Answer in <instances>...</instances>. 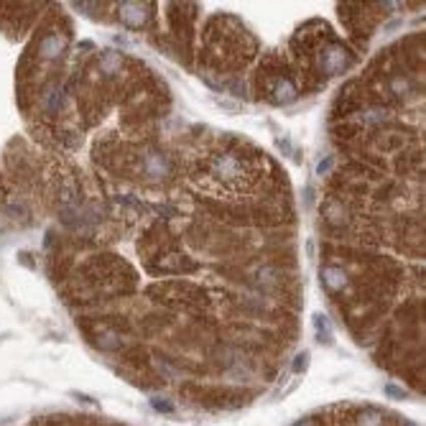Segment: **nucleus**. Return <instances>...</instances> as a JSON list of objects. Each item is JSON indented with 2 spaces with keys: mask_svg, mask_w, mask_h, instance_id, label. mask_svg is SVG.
<instances>
[{
  "mask_svg": "<svg viewBox=\"0 0 426 426\" xmlns=\"http://www.w3.org/2000/svg\"><path fill=\"white\" fill-rule=\"evenodd\" d=\"M120 18L128 23V26H140L146 21V8L143 6H135V3H125L120 8Z\"/></svg>",
  "mask_w": 426,
  "mask_h": 426,
  "instance_id": "nucleus-1",
  "label": "nucleus"
},
{
  "mask_svg": "<svg viewBox=\"0 0 426 426\" xmlns=\"http://www.w3.org/2000/svg\"><path fill=\"white\" fill-rule=\"evenodd\" d=\"M385 390H388V395H390V398H403V390H401L398 385H390V383H388V385H385Z\"/></svg>",
  "mask_w": 426,
  "mask_h": 426,
  "instance_id": "nucleus-9",
  "label": "nucleus"
},
{
  "mask_svg": "<svg viewBox=\"0 0 426 426\" xmlns=\"http://www.w3.org/2000/svg\"><path fill=\"white\" fill-rule=\"evenodd\" d=\"M296 426H311V421H301V423H296Z\"/></svg>",
  "mask_w": 426,
  "mask_h": 426,
  "instance_id": "nucleus-10",
  "label": "nucleus"
},
{
  "mask_svg": "<svg viewBox=\"0 0 426 426\" xmlns=\"http://www.w3.org/2000/svg\"><path fill=\"white\" fill-rule=\"evenodd\" d=\"M306 367H309V352L304 350V352H299L296 360H294V373H304Z\"/></svg>",
  "mask_w": 426,
  "mask_h": 426,
  "instance_id": "nucleus-7",
  "label": "nucleus"
},
{
  "mask_svg": "<svg viewBox=\"0 0 426 426\" xmlns=\"http://www.w3.org/2000/svg\"><path fill=\"white\" fill-rule=\"evenodd\" d=\"M276 97H278V102H289V100H294V97H296V90H294L289 82H283V84H281V90H276Z\"/></svg>",
  "mask_w": 426,
  "mask_h": 426,
  "instance_id": "nucleus-6",
  "label": "nucleus"
},
{
  "mask_svg": "<svg viewBox=\"0 0 426 426\" xmlns=\"http://www.w3.org/2000/svg\"><path fill=\"white\" fill-rule=\"evenodd\" d=\"M322 281H324V286H327L329 291H339V289L347 283V276H345V271L329 266V268L322 271Z\"/></svg>",
  "mask_w": 426,
  "mask_h": 426,
  "instance_id": "nucleus-2",
  "label": "nucleus"
},
{
  "mask_svg": "<svg viewBox=\"0 0 426 426\" xmlns=\"http://www.w3.org/2000/svg\"><path fill=\"white\" fill-rule=\"evenodd\" d=\"M151 406H153L158 413H166V416L174 413V403L166 401V398H161V395H153V398H151Z\"/></svg>",
  "mask_w": 426,
  "mask_h": 426,
  "instance_id": "nucleus-5",
  "label": "nucleus"
},
{
  "mask_svg": "<svg viewBox=\"0 0 426 426\" xmlns=\"http://www.w3.org/2000/svg\"><path fill=\"white\" fill-rule=\"evenodd\" d=\"M329 166H332V156H327V158H324V161L319 163V168H317V174H319V176H324V174L329 171Z\"/></svg>",
  "mask_w": 426,
  "mask_h": 426,
  "instance_id": "nucleus-8",
  "label": "nucleus"
},
{
  "mask_svg": "<svg viewBox=\"0 0 426 426\" xmlns=\"http://www.w3.org/2000/svg\"><path fill=\"white\" fill-rule=\"evenodd\" d=\"M342 64H345V54H342L339 49H332V51L327 54V69L334 72V69H342Z\"/></svg>",
  "mask_w": 426,
  "mask_h": 426,
  "instance_id": "nucleus-4",
  "label": "nucleus"
},
{
  "mask_svg": "<svg viewBox=\"0 0 426 426\" xmlns=\"http://www.w3.org/2000/svg\"><path fill=\"white\" fill-rule=\"evenodd\" d=\"M215 168H217V174H220V176H225V179H228L230 174H235V171H238V161H235L233 156H222V158L217 161V166H215Z\"/></svg>",
  "mask_w": 426,
  "mask_h": 426,
  "instance_id": "nucleus-3",
  "label": "nucleus"
}]
</instances>
